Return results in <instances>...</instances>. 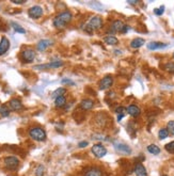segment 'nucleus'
<instances>
[{"mask_svg": "<svg viewBox=\"0 0 174 176\" xmlns=\"http://www.w3.org/2000/svg\"><path fill=\"white\" fill-rule=\"evenodd\" d=\"M72 19H73V13L70 10H65V11L60 12L59 14L56 15V17L52 20V25H54V28L62 29L65 26H67L72 21Z\"/></svg>", "mask_w": 174, "mask_h": 176, "instance_id": "nucleus-1", "label": "nucleus"}, {"mask_svg": "<svg viewBox=\"0 0 174 176\" xmlns=\"http://www.w3.org/2000/svg\"><path fill=\"white\" fill-rule=\"evenodd\" d=\"M103 26H104L103 18L101 16H98V15H95V16H92L88 20V23L83 27V30L87 33H89V34H92L93 31L99 30L101 28H103Z\"/></svg>", "mask_w": 174, "mask_h": 176, "instance_id": "nucleus-2", "label": "nucleus"}, {"mask_svg": "<svg viewBox=\"0 0 174 176\" xmlns=\"http://www.w3.org/2000/svg\"><path fill=\"white\" fill-rule=\"evenodd\" d=\"M28 134H29V137H30L32 140L38 141V142H43V141H45L46 138H47L46 131H45L42 127H39V126L31 127V128L29 129Z\"/></svg>", "mask_w": 174, "mask_h": 176, "instance_id": "nucleus-3", "label": "nucleus"}, {"mask_svg": "<svg viewBox=\"0 0 174 176\" xmlns=\"http://www.w3.org/2000/svg\"><path fill=\"white\" fill-rule=\"evenodd\" d=\"M110 29H111V31L114 33H122V34H125V33L128 31L129 27L127 26V25H125V23H123L122 20H120V19H115V20L111 23Z\"/></svg>", "mask_w": 174, "mask_h": 176, "instance_id": "nucleus-4", "label": "nucleus"}, {"mask_svg": "<svg viewBox=\"0 0 174 176\" xmlns=\"http://www.w3.org/2000/svg\"><path fill=\"white\" fill-rule=\"evenodd\" d=\"M36 51L32 48H25L20 52V59L24 63H31V62H33L34 59H36Z\"/></svg>", "mask_w": 174, "mask_h": 176, "instance_id": "nucleus-5", "label": "nucleus"}, {"mask_svg": "<svg viewBox=\"0 0 174 176\" xmlns=\"http://www.w3.org/2000/svg\"><path fill=\"white\" fill-rule=\"evenodd\" d=\"M3 164H5V169L10 170V171H14L18 168L19 159L15 156H8L3 159Z\"/></svg>", "mask_w": 174, "mask_h": 176, "instance_id": "nucleus-6", "label": "nucleus"}, {"mask_svg": "<svg viewBox=\"0 0 174 176\" xmlns=\"http://www.w3.org/2000/svg\"><path fill=\"white\" fill-rule=\"evenodd\" d=\"M91 152L96 158H103L107 155V148L105 147L101 143L94 144V145L92 146Z\"/></svg>", "mask_w": 174, "mask_h": 176, "instance_id": "nucleus-7", "label": "nucleus"}, {"mask_svg": "<svg viewBox=\"0 0 174 176\" xmlns=\"http://www.w3.org/2000/svg\"><path fill=\"white\" fill-rule=\"evenodd\" d=\"M43 8L40 5H33L28 10V15L32 19H39L43 16Z\"/></svg>", "mask_w": 174, "mask_h": 176, "instance_id": "nucleus-8", "label": "nucleus"}, {"mask_svg": "<svg viewBox=\"0 0 174 176\" xmlns=\"http://www.w3.org/2000/svg\"><path fill=\"white\" fill-rule=\"evenodd\" d=\"M113 85V78L111 76H105L103 79L99 81L98 88L101 91H105V90H108L112 87Z\"/></svg>", "mask_w": 174, "mask_h": 176, "instance_id": "nucleus-9", "label": "nucleus"}, {"mask_svg": "<svg viewBox=\"0 0 174 176\" xmlns=\"http://www.w3.org/2000/svg\"><path fill=\"white\" fill-rule=\"evenodd\" d=\"M61 66H63V62L60 61V60H54V61H51L47 64L36 65L34 66V68H36V69H47V68H59Z\"/></svg>", "mask_w": 174, "mask_h": 176, "instance_id": "nucleus-10", "label": "nucleus"}, {"mask_svg": "<svg viewBox=\"0 0 174 176\" xmlns=\"http://www.w3.org/2000/svg\"><path fill=\"white\" fill-rule=\"evenodd\" d=\"M94 100L91 98H85L80 101V108L83 111H90L94 108Z\"/></svg>", "mask_w": 174, "mask_h": 176, "instance_id": "nucleus-11", "label": "nucleus"}, {"mask_svg": "<svg viewBox=\"0 0 174 176\" xmlns=\"http://www.w3.org/2000/svg\"><path fill=\"white\" fill-rule=\"evenodd\" d=\"M9 108L11 111H19L23 109V103L18 98H12L9 101Z\"/></svg>", "mask_w": 174, "mask_h": 176, "instance_id": "nucleus-12", "label": "nucleus"}, {"mask_svg": "<svg viewBox=\"0 0 174 176\" xmlns=\"http://www.w3.org/2000/svg\"><path fill=\"white\" fill-rule=\"evenodd\" d=\"M83 176H103V171L98 167H91L85 170Z\"/></svg>", "mask_w": 174, "mask_h": 176, "instance_id": "nucleus-13", "label": "nucleus"}, {"mask_svg": "<svg viewBox=\"0 0 174 176\" xmlns=\"http://www.w3.org/2000/svg\"><path fill=\"white\" fill-rule=\"evenodd\" d=\"M54 44L51 40H47V39H44V40H40L36 44V48H38L39 51H44L46 50L49 46Z\"/></svg>", "mask_w": 174, "mask_h": 176, "instance_id": "nucleus-14", "label": "nucleus"}, {"mask_svg": "<svg viewBox=\"0 0 174 176\" xmlns=\"http://www.w3.org/2000/svg\"><path fill=\"white\" fill-rule=\"evenodd\" d=\"M114 148L118 152L122 153V154H124V155H130L132 154V148L129 147V146L127 145V144H124V143H117L114 145Z\"/></svg>", "mask_w": 174, "mask_h": 176, "instance_id": "nucleus-15", "label": "nucleus"}, {"mask_svg": "<svg viewBox=\"0 0 174 176\" xmlns=\"http://www.w3.org/2000/svg\"><path fill=\"white\" fill-rule=\"evenodd\" d=\"M126 112L128 113L130 116L137 117V116L140 115V113H141V109L139 108L138 106H136V105H129L126 108Z\"/></svg>", "mask_w": 174, "mask_h": 176, "instance_id": "nucleus-16", "label": "nucleus"}, {"mask_svg": "<svg viewBox=\"0 0 174 176\" xmlns=\"http://www.w3.org/2000/svg\"><path fill=\"white\" fill-rule=\"evenodd\" d=\"M10 48V41L5 36H2L0 40V56L5 54Z\"/></svg>", "mask_w": 174, "mask_h": 176, "instance_id": "nucleus-17", "label": "nucleus"}, {"mask_svg": "<svg viewBox=\"0 0 174 176\" xmlns=\"http://www.w3.org/2000/svg\"><path fill=\"white\" fill-rule=\"evenodd\" d=\"M135 174L136 176H148V172H146V169L142 163H137L135 165Z\"/></svg>", "mask_w": 174, "mask_h": 176, "instance_id": "nucleus-18", "label": "nucleus"}, {"mask_svg": "<svg viewBox=\"0 0 174 176\" xmlns=\"http://www.w3.org/2000/svg\"><path fill=\"white\" fill-rule=\"evenodd\" d=\"M144 43H145V41H144L143 39L136 38V39H134L132 42H130V47L134 48V49H138V48H140L141 46H143Z\"/></svg>", "mask_w": 174, "mask_h": 176, "instance_id": "nucleus-19", "label": "nucleus"}, {"mask_svg": "<svg viewBox=\"0 0 174 176\" xmlns=\"http://www.w3.org/2000/svg\"><path fill=\"white\" fill-rule=\"evenodd\" d=\"M165 47H167V44H163V43H160V42H152L148 44V48L150 50L161 49V48H165Z\"/></svg>", "mask_w": 174, "mask_h": 176, "instance_id": "nucleus-20", "label": "nucleus"}, {"mask_svg": "<svg viewBox=\"0 0 174 176\" xmlns=\"http://www.w3.org/2000/svg\"><path fill=\"white\" fill-rule=\"evenodd\" d=\"M104 43L106 45H109V46H113V45H117L119 43V40L113 35H108L106 38L104 39Z\"/></svg>", "mask_w": 174, "mask_h": 176, "instance_id": "nucleus-21", "label": "nucleus"}, {"mask_svg": "<svg viewBox=\"0 0 174 176\" xmlns=\"http://www.w3.org/2000/svg\"><path fill=\"white\" fill-rule=\"evenodd\" d=\"M66 103H67V99H66L65 95L54 99V106H56L57 108H62V107H64L66 105Z\"/></svg>", "mask_w": 174, "mask_h": 176, "instance_id": "nucleus-22", "label": "nucleus"}, {"mask_svg": "<svg viewBox=\"0 0 174 176\" xmlns=\"http://www.w3.org/2000/svg\"><path fill=\"white\" fill-rule=\"evenodd\" d=\"M66 93V89L65 88H58L57 90H54V92H52V95L51 96L54 97V99L58 98V97L60 96H64V94Z\"/></svg>", "mask_w": 174, "mask_h": 176, "instance_id": "nucleus-23", "label": "nucleus"}, {"mask_svg": "<svg viewBox=\"0 0 174 176\" xmlns=\"http://www.w3.org/2000/svg\"><path fill=\"white\" fill-rule=\"evenodd\" d=\"M146 150H148V153L153 154V155H159L160 154V148L158 147L156 144H150V145L146 147Z\"/></svg>", "mask_w": 174, "mask_h": 176, "instance_id": "nucleus-24", "label": "nucleus"}, {"mask_svg": "<svg viewBox=\"0 0 174 176\" xmlns=\"http://www.w3.org/2000/svg\"><path fill=\"white\" fill-rule=\"evenodd\" d=\"M11 113V110H10L9 106L7 105H2L0 107V115L2 117H8Z\"/></svg>", "mask_w": 174, "mask_h": 176, "instance_id": "nucleus-25", "label": "nucleus"}, {"mask_svg": "<svg viewBox=\"0 0 174 176\" xmlns=\"http://www.w3.org/2000/svg\"><path fill=\"white\" fill-rule=\"evenodd\" d=\"M169 131H168L167 128H161L159 129V131H158V138L160 139V140H165V139H167L168 137H169Z\"/></svg>", "mask_w": 174, "mask_h": 176, "instance_id": "nucleus-26", "label": "nucleus"}, {"mask_svg": "<svg viewBox=\"0 0 174 176\" xmlns=\"http://www.w3.org/2000/svg\"><path fill=\"white\" fill-rule=\"evenodd\" d=\"M11 26H12V28L14 29L15 32L21 33V34H25V33H26V30H25V29L23 28L21 26H19L18 23H11Z\"/></svg>", "mask_w": 174, "mask_h": 176, "instance_id": "nucleus-27", "label": "nucleus"}, {"mask_svg": "<svg viewBox=\"0 0 174 176\" xmlns=\"http://www.w3.org/2000/svg\"><path fill=\"white\" fill-rule=\"evenodd\" d=\"M163 68L165 70H167L168 73L174 74V62H168L163 65Z\"/></svg>", "mask_w": 174, "mask_h": 176, "instance_id": "nucleus-28", "label": "nucleus"}, {"mask_svg": "<svg viewBox=\"0 0 174 176\" xmlns=\"http://www.w3.org/2000/svg\"><path fill=\"white\" fill-rule=\"evenodd\" d=\"M45 173V168L44 165H42V164H40L38 168L36 169V176H43Z\"/></svg>", "mask_w": 174, "mask_h": 176, "instance_id": "nucleus-29", "label": "nucleus"}, {"mask_svg": "<svg viewBox=\"0 0 174 176\" xmlns=\"http://www.w3.org/2000/svg\"><path fill=\"white\" fill-rule=\"evenodd\" d=\"M167 129L169 134H171L172 136H174V121H170L167 124Z\"/></svg>", "mask_w": 174, "mask_h": 176, "instance_id": "nucleus-30", "label": "nucleus"}, {"mask_svg": "<svg viewBox=\"0 0 174 176\" xmlns=\"http://www.w3.org/2000/svg\"><path fill=\"white\" fill-rule=\"evenodd\" d=\"M165 148H166V150H167L168 153H171V154H173V153H174V141H172V142H170V143L166 144Z\"/></svg>", "mask_w": 174, "mask_h": 176, "instance_id": "nucleus-31", "label": "nucleus"}, {"mask_svg": "<svg viewBox=\"0 0 174 176\" xmlns=\"http://www.w3.org/2000/svg\"><path fill=\"white\" fill-rule=\"evenodd\" d=\"M163 12H165V7L161 5V7H159V8H157V9L154 10V14L157 15V16H160V15L163 14Z\"/></svg>", "mask_w": 174, "mask_h": 176, "instance_id": "nucleus-32", "label": "nucleus"}, {"mask_svg": "<svg viewBox=\"0 0 174 176\" xmlns=\"http://www.w3.org/2000/svg\"><path fill=\"white\" fill-rule=\"evenodd\" d=\"M115 113H117V114L118 115H120V114H126V109L124 108V107H122V106H121V107H118V108L115 109Z\"/></svg>", "mask_w": 174, "mask_h": 176, "instance_id": "nucleus-33", "label": "nucleus"}, {"mask_svg": "<svg viewBox=\"0 0 174 176\" xmlns=\"http://www.w3.org/2000/svg\"><path fill=\"white\" fill-rule=\"evenodd\" d=\"M61 83H62V85H75L74 81H72L71 79H67V78H65V79H62L61 80Z\"/></svg>", "mask_w": 174, "mask_h": 176, "instance_id": "nucleus-34", "label": "nucleus"}, {"mask_svg": "<svg viewBox=\"0 0 174 176\" xmlns=\"http://www.w3.org/2000/svg\"><path fill=\"white\" fill-rule=\"evenodd\" d=\"M88 145H89V142H88V141H81V142L78 143V147L79 148H85V147H87Z\"/></svg>", "mask_w": 174, "mask_h": 176, "instance_id": "nucleus-35", "label": "nucleus"}, {"mask_svg": "<svg viewBox=\"0 0 174 176\" xmlns=\"http://www.w3.org/2000/svg\"><path fill=\"white\" fill-rule=\"evenodd\" d=\"M12 2L15 3V5H23V3H25L26 1H25V0H23V1H16V0H12Z\"/></svg>", "mask_w": 174, "mask_h": 176, "instance_id": "nucleus-36", "label": "nucleus"}, {"mask_svg": "<svg viewBox=\"0 0 174 176\" xmlns=\"http://www.w3.org/2000/svg\"><path fill=\"white\" fill-rule=\"evenodd\" d=\"M124 116H125L124 114H120V115H118V121H119V122H120V121L122 120V119H123V117H124Z\"/></svg>", "mask_w": 174, "mask_h": 176, "instance_id": "nucleus-37", "label": "nucleus"}, {"mask_svg": "<svg viewBox=\"0 0 174 176\" xmlns=\"http://www.w3.org/2000/svg\"><path fill=\"white\" fill-rule=\"evenodd\" d=\"M128 3H130V5H136V3H138V1H128Z\"/></svg>", "mask_w": 174, "mask_h": 176, "instance_id": "nucleus-38", "label": "nucleus"}, {"mask_svg": "<svg viewBox=\"0 0 174 176\" xmlns=\"http://www.w3.org/2000/svg\"><path fill=\"white\" fill-rule=\"evenodd\" d=\"M162 176H168V175H162Z\"/></svg>", "mask_w": 174, "mask_h": 176, "instance_id": "nucleus-39", "label": "nucleus"}, {"mask_svg": "<svg viewBox=\"0 0 174 176\" xmlns=\"http://www.w3.org/2000/svg\"><path fill=\"white\" fill-rule=\"evenodd\" d=\"M173 58H174V52H173Z\"/></svg>", "mask_w": 174, "mask_h": 176, "instance_id": "nucleus-40", "label": "nucleus"}]
</instances>
